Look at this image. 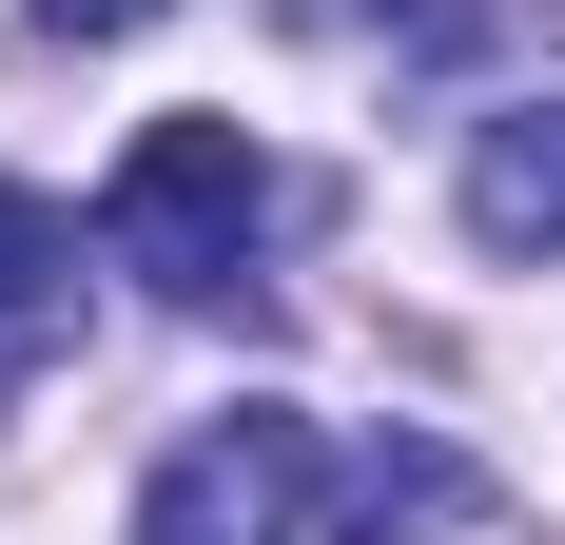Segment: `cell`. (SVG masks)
Wrapping results in <instances>:
<instances>
[{
  "label": "cell",
  "instance_id": "obj_1",
  "mask_svg": "<svg viewBox=\"0 0 565 545\" xmlns=\"http://www.w3.org/2000/svg\"><path fill=\"white\" fill-rule=\"evenodd\" d=\"M254 234H274V157H254L234 117H157V137L117 157V195H98V254L137 272V292H195V312L254 272Z\"/></svg>",
  "mask_w": 565,
  "mask_h": 545
},
{
  "label": "cell",
  "instance_id": "obj_2",
  "mask_svg": "<svg viewBox=\"0 0 565 545\" xmlns=\"http://www.w3.org/2000/svg\"><path fill=\"white\" fill-rule=\"evenodd\" d=\"M312 468H332V429L312 409H195V429L157 448V488H137V545H292L312 526Z\"/></svg>",
  "mask_w": 565,
  "mask_h": 545
},
{
  "label": "cell",
  "instance_id": "obj_3",
  "mask_svg": "<svg viewBox=\"0 0 565 545\" xmlns=\"http://www.w3.org/2000/svg\"><path fill=\"white\" fill-rule=\"evenodd\" d=\"M468 234L488 254H565V98H526V117L468 137Z\"/></svg>",
  "mask_w": 565,
  "mask_h": 545
},
{
  "label": "cell",
  "instance_id": "obj_4",
  "mask_svg": "<svg viewBox=\"0 0 565 545\" xmlns=\"http://www.w3.org/2000/svg\"><path fill=\"white\" fill-rule=\"evenodd\" d=\"M58 331H78V215L0 175V371H40Z\"/></svg>",
  "mask_w": 565,
  "mask_h": 545
},
{
  "label": "cell",
  "instance_id": "obj_5",
  "mask_svg": "<svg viewBox=\"0 0 565 545\" xmlns=\"http://www.w3.org/2000/svg\"><path fill=\"white\" fill-rule=\"evenodd\" d=\"M449 526H468V468H449L429 429L371 448V468H351V506H332V545H449Z\"/></svg>",
  "mask_w": 565,
  "mask_h": 545
},
{
  "label": "cell",
  "instance_id": "obj_6",
  "mask_svg": "<svg viewBox=\"0 0 565 545\" xmlns=\"http://www.w3.org/2000/svg\"><path fill=\"white\" fill-rule=\"evenodd\" d=\"M137 20H175V0H40V40H137Z\"/></svg>",
  "mask_w": 565,
  "mask_h": 545
}]
</instances>
